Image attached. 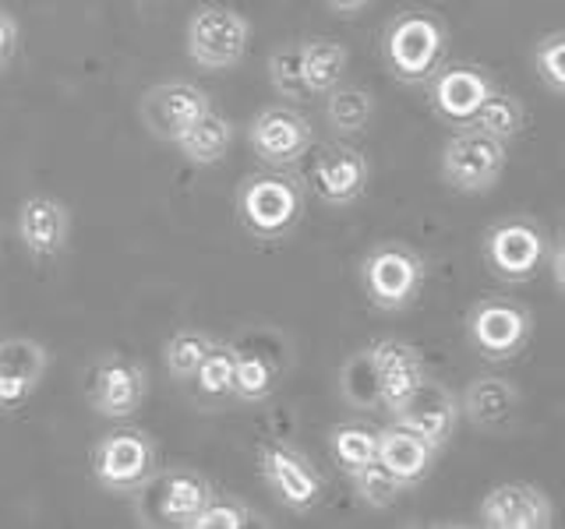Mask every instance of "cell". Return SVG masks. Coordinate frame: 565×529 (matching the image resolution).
Listing matches in <instances>:
<instances>
[{"label": "cell", "mask_w": 565, "mask_h": 529, "mask_svg": "<svg viewBox=\"0 0 565 529\" xmlns=\"http://www.w3.org/2000/svg\"><path fill=\"white\" fill-rule=\"evenodd\" d=\"M305 219V184L287 170L252 173L237 187V223L262 244L287 240Z\"/></svg>", "instance_id": "obj_1"}, {"label": "cell", "mask_w": 565, "mask_h": 529, "mask_svg": "<svg viewBox=\"0 0 565 529\" xmlns=\"http://www.w3.org/2000/svg\"><path fill=\"white\" fill-rule=\"evenodd\" d=\"M449 32L441 25V18L431 11L414 8L403 11L388 22L382 35V57L385 67L393 71V78L403 85H424L446 61Z\"/></svg>", "instance_id": "obj_2"}, {"label": "cell", "mask_w": 565, "mask_h": 529, "mask_svg": "<svg viewBox=\"0 0 565 529\" xmlns=\"http://www.w3.org/2000/svg\"><path fill=\"white\" fill-rule=\"evenodd\" d=\"M216 487L209 476L188 466L156 469L146 484L135 490V516L141 526H191V519L209 505Z\"/></svg>", "instance_id": "obj_3"}, {"label": "cell", "mask_w": 565, "mask_h": 529, "mask_svg": "<svg viewBox=\"0 0 565 529\" xmlns=\"http://www.w3.org/2000/svg\"><path fill=\"white\" fill-rule=\"evenodd\" d=\"M424 279H428V264L414 247L399 240L371 247L361 261V287L367 300L388 314L411 307L424 290Z\"/></svg>", "instance_id": "obj_4"}, {"label": "cell", "mask_w": 565, "mask_h": 529, "mask_svg": "<svg viewBox=\"0 0 565 529\" xmlns=\"http://www.w3.org/2000/svg\"><path fill=\"white\" fill-rule=\"evenodd\" d=\"M252 43V22L230 4H199L188 18L184 46L202 71H230L244 61Z\"/></svg>", "instance_id": "obj_5"}, {"label": "cell", "mask_w": 565, "mask_h": 529, "mask_svg": "<svg viewBox=\"0 0 565 529\" xmlns=\"http://www.w3.org/2000/svg\"><path fill=\"white\" fill-rule=\"evenodd\" d=\"M547 251H552V240H547L544 226L526 216L494 223L481 237V258L488 272L499 276L502 282L534 279L547 264Z\"/></svg>", "instance_id": "obj_6"}, {"label": "cell", "mask_w": 565, "mask_h": 529, "mask_svg": "<svg viewBox=\"0 0 565 529\" xmlns=\"http://www.w3.org/2000/svg\"><path fill=\"white\" fill-rule=\"evenodd\" d=\"M159 469V449L141 428H114L93 445V481L106 494H135Z\"/></svg>", "instance_id": "obj_7"}, {"label": "cell", "mask_w": 565, "mask_h": 529, "mask_svg": "<svg viewBox=\"0 0 565 529\" xmlns=\"http://www.w3.org/2000/svg\"><path fill=\"white\" fill-rule=\"evenodd\" d=\"M534 332V317L512 296H484L467 314V339L491 364L516 360Z\"/></svg>", "instance_id": "obj_8"}, {"label": "cell", "mask_w": 565, "mask_h": 529, "mask_svg": "<svg viewBox=\"0 0 565 529\" xmlns=\"http://www.w3.org/2000/svg\"><path fill=\"white\" fill-rule=\"evenodd\" d=\"M505 159L509 152L499 138H491L477 128H459L446 141V149H441V181L452 191L484 194L499 184Z\"/></svg>", "instance_id": "obj_9"}, {"label": "cell", "mask_w": 565, "mask_h": 529, "mask_svg": "<svg viewBox=\"0 0 565 529\" xmlns=\"http://www.w3.org/2000/svg\"><path fill=\"white\" fill-rule=\"evenodd\" d=\"M247 145L269 170H290L315 145V128L290 106H265L247 123Z\"/></svg>", "instance_id": "obj_10"}, {"label": "cell", "mask_w": 565, "mask_h": 529, "mask_svg": "<svg viewBox=\"0 0 565 529\" xmlns=\"http://www.w3.org/2000/svg\"><path fill=\"white\" fill-rule=\"evenodd\" d=\"M258 469H262L265 487L279 498V505L297 511V516H308V511L322 501V494H326L322 473L308 463V455L282 445V441H269V445L258 449Z\"/></svg>", "instance_id": "obj_11"}, {"label": "cell", "mask_w": 565, "mask_h": 529, "mask_svg": "<svg viewBox=\"0 0 565 529\" xmlns=\"http://www.w3.org/2000/svg\"><path fill=\"white\" fill-rule=\"evenodd\" d=\"M149 392V375L146 367L131 357H120V353H110L103 357L93 370H88V406L93 413L106 417V420H128L141 410Z\"/></svg>", "instance_id": "obj_12"}, {"label": "cell", "mask_w": 565, "mask_h": 529, "mask_svg": "<svg viewBox=\"0 0 565 529\" xmlns=\"http://www.w3.org/2000/svg\"><path fill=\"white\" fill-rule=\"evenodd\" d=\"M209 110H212L209 93L191 82H159L146 88V96L138 99V114L146 131L156 141H170V145H177V138Z\"/></svg>", "instance_id": "obj_13"}, {"label": "cell", "mask_w": 565, "mask_h": 529, "mask_svg": "<svg viewBox=\"0 0 565 529\" xmlns=\"http://www.w3.org/2000/svg\"><path fill=\"white\" fill-rule=\"evenodd\" d=\"M477 519L488 529H547L555 522V508L537 484L509 481L484 494Z\"/></svg>", "instance_id": "obj_14"}, {"label": "cell", "mask_w": 565, "mask_h": 529, "mask_svg": "<svg viewBox=\"0 0 565 529\" xmlns=\"http://www.w3.org/2000/svg\"><path fill=\"white\" fill-rule=\"evenodd\" d=\"M494 82L488 78V71L473 67V64H449L438 67L428 78V96H431V110L456 128H470L477 110L484 106L491 96Z\"/></svg>", "instance_id": "obj_15"}, {"label": "cell", "mask_w": 565, "mask_h": 529, "mask_svg": "<svg viewBox=\"0 0 565 529\" xmlns=\"http://www.w3.org/2000/svg\"><path fill=\"white\" fill-rule=\"evenodd\" d=\"M308 181L326 205L343 208V205H353L367 191L371 166H367L364 152H358L353 145H343V141H332V145H326L315 155Z\"/></svg>", "instance_id": "obj_16"}, {"label": "cell", "mask_w": 565, "mask_h": 529, "mask_svg": "<svg viewBox=\"0 0 565 529\" xmlns=\"http://www.w3.org/2000/svg\"><path fill=\"white\" fill-rule=\"evenodd\" d=\"M393 423H399V428H406V431H414L417 438L428 441L435 452H441L456 434L459 399L449 392L446 385L424 378L417 392L393 413Z\"/></svg>", "instance_id": "obj_17"}, {"label": "cell", "mask_w": 565, "mask_h": 529, "mask_svg": "<svg viewBox=\"0 0 565 529\" xmlns=\"http://www.w3.org/2000/svg\"><path fill=\"white\" fill-rule=\"evenodd\" d=\"M50 349L29 335L0 339V413L18 410L46 378Z\"/></svg>", "instance_id": "obj_18"}, {"label": "cell", "mask_w": 565, "mask_h": 529, "mask_svg": "<svg viewBox=\"0 0 565 529\" xmlns=\"http://www.w3.org/2000/svg\"><path fill=\"white\" fill-rule=\"evenodd\" d=\"M371 357H375V370H379L382 410L396 413L399 406L417 392L420 381L428 378L420 353L403 339H375L371 343Z\"/></svg>", "instance_id": "obj_19"}, {"label": "cell", "mask_w": 565, "mask_h": 529, "mask_svg": "<svg viewBox=\"0 0 565 529\" xmlns=\"http://www.w3.org/2000/svg\"><path fill=\"white\" fill-rule=\"evenodd\" d=\"M459 413H463L477 431L502 434L516 423L520 413V388L509 378L481 375L467 385V392L459 396Z\"/></svg>", "instance_id": "obj_20"}, {"label": "cell", "mask_w": 565, "mask_h": 529, "mask_svg": "<svg viewBox=\"0 0 565 529\" xmlns=\"http://www.w3.org/2000/svg\"><path fill=\"white\" fill-rule=\"evenodd\" d=\"M71 234V216L64 202L50 198V194H29L18 205V240L32 258H53L64 251Z\"/></svg>", "instance_id": "obj_21"}, {"label": "cell", "mask_w": 565, "mask_h": 529, "mask_svg": "<svg viewBox=\"0 0 565 529\" xmlns=\"http://www.w3.org/2000/svg\"><path fill=\"white\" fill-rule=\"evenodd\" d=\"M435 449L424 438H417L414 431L399 428V423H388V428L379 431V463L396 476L403 487L420 484L424 476L435 466Z\"/></svg>", "instance_id": "obj_22"}, {"label": "cell", "mask_w": 565, "mask_h": 529, "mask_svg": "<svg viewBox=\"0 0 565 529\" xmlns=\"http://www.w3.org/2000/svg\"><path fill=\"white\" fill-rule=\"evenodd\" d=\"M234 145V120L220 110H209L177 138V149L191 166H216Z\"/></svg>", "instance_id": "obj_23"}, {"label": "cell", "mask_w": 565, "mask_h": 529, "mask_svg": "<svg viewBox=\"0 0 565 529\" xmlns=\"http://www.w3.org/2000/svg\"><path fill=\"white\" fill-rule=\"evenodd\" d=\"M350 64V50L335 40H308L300 43V67H305L308 96H326L343 82Z\"/></svg>", "instance_id": "obj_24"}, {"label": "cell", "mask_w": 565, "mask_h": 529, "mask_svg": "<svg viewBox=\"0 0 565 529\" xmlns=\"http://www.w3.org/2000/svg\"><path fill=\"white\" fill-rule=\"evenodd\" d=\"M194 399L199 402H226L234 399V385H237V346L234 343H216L209 349V357L194 370Z\"/></svg>", "instance_id": "obj_25"}, {"label": "cell", "mask_w": 565, "mask_h": 529, "mask_svg": "<svg viewBox=\"0 0 565 529\" xmlns=\"http://www.w3.org/2000/svg\"><path fill=\"white\" fill-rule=\"evenodd\" d=\"M329 452L335 458V466L347 476H353L379 458V428H371V423H361V420L335 423L329 431Z\"/></svg>", "instance_id": "obj_26"}, {"label": "cell", "mask_w": 565, "mask_h": 529, "mask_svg": "<svg viewBox=\"0 0 565 529\" xmlns=\"http://www.w3.org/2000/svg\"><path fill=\"white\" fill-rule=\"evenodd\" d=\"M375 117V96L361 85H335L326 93V120L335 134H361Z\"/></svg>", "instance_id": "obj_27"}, {"label": "cell", "mask_w": 565, "mask_h": 529, "mask_svg": "<svg viewBox=\"0 0 565 529\" xmlns=\"http://www.w3.org/2000/svg\"><path fill=\"white\" fill-rule=\"evenodd\" d=\"M340 396L353 410H382L379 399V370L375 357H371V346L350 353L340 367Z\"/></svg>", "instance_id": "obj_28"}, {"label": "cell", "mask_w": 565, "mask_h": 529, "mask_svg": "<svg viewBox=\"0 0 565 529\" xmlns=\"http://www.w3.org/2000/svg\"><path fill=\"white\" fill-rule=\"evenodd\" d=\"M279 381V364L265 349H237V402H265Z\"/></svg>", "instance_id": "obj_29"}, {"label": "cell", "mask_w": 565, "mask_h": 529, "mask_svg": "<svg viewBox=\"0 0 565 529\" xmlns=\"http://www.w3.org/2000/svg\"><path fill=\"white\" fill-rule=\"evenodd\" d=\"M523 123H526V114H523L520 99H516V96H509V93H499V88H491V96L484 99L481 110H477V117H473L470 128L484 131V134H491V138H499L502 145H509V141H516V138H520Z\"/></svg>", "instance_id": "obj_30"}, {"label": "cell", "mask_w": 565, "mask_h": 529, "mask_svg": "<svg viewBox=\"0 0 565 529\" xmlns=\"http://www.w3.org/2000/svg\"><path fill=\"white\" fill-rule=\"evenodd\" d=\"M212 346H216V339L202 328H181L177 335H170L163 346V364L170 370V378L177 385H188L194 378V370H199V364L209 357Z\"/></svg>", "instance_id": "obj_31"}, {"label": "cell", "mask_w": 565, "mask_h": 529, "mask_svg": "<svg viewBox=\"0 0 565 529\" xmlns=\"http://www.w3.org/2000/svg\"><path fill=\"white\" fill-rule=\"evenodd\" d=\"M353 481V490H358V498L367 505V508H393L396 501H399V494L406 490L393 473H388L379 458L371 466H364V469H358L350 476Z\"/></svg>", "instance_id": "obj_32"}, {"label": "cell", "mask_w": 565, "mask_h": 529, "mask_svg": "<svg viewBox=\"0 0 565 529\" xmlns=\"http://www.w3.org/2000/svg\"><path fill=\"white\" fill-rule=\"evenodd\" d=\"M252 519H255V511L247 508L241 498L216 490L209 498V505L191 519L188 529H244V526H252Z\"/></svg>", "instance_id": "obj_33"}, {"label": "cell", "mask_w": 565, "mask_h": 529, "mask_svg": "<svg viewBox=\"0 0 565 529\" xmlns=\"http://www.w3.org/2000/svg\"><path fill=\"white\" fill-rule=\"evenodd\" d=\"M269 82L279 96L300 99L308 96L305 88V67H300V43H282L269 53Z\"/></svg>", "instance_id": "obj_34"}, {"label": "cell", "mask_w": 565, "mask_h": 529, "mask_svg": "<svg viewBox=\"0 0 565 529\" xmlns=\"http://www.w3.org/2000/svg\"><path fill=\"white\" fill-rule=\"evenodd\" d=\"M534 67L555 96H565V32L544 35L534 50Z\"/></svg>", "instance_id": "obj_35"}, {"label": "cell", "mask_w": 565, "mask_h": 529, "mask_svg": "<svg viewBox=\"0 0 565 529\" xmlns=\"http://www.w3.org/2000/svg\"><path fill=\"white\" fill-rule=\"evenodd\" d=\"M18 43H22V35H18V22L8 11H0V71L14 61Z\"/></svg>", "instance_id": "obj_36"}, {"label": "cell", "mask_w": 565, "mask_h": 529, "mask_svg": "<svg viewBox=\"0 0 565 529\" xmlns=\"http://www.w3.org/2000/svg\"><path fill=\"white\" fill-rule=\"evenodd\" d=\"M547 269H552V276H555V287H558V293L565 296V229L555 237V244H552V251H547Z\"/></svg>", "instance_id": "obj_37"}, {"label": "cell", "mask_w": 565, "mask_h": 529, "mask_svg": "<svg viewBox=\"0 0 565 529\" xmlns=\"http://www.w3.org/2000/svg\"><path fill=\"white\" fill-rule=\"evenodd\" d=\"M326 4L332 14H340V18H358L371 0H326Z\"/></svg>", "instance_id": "obj_38"}]
</instances>
